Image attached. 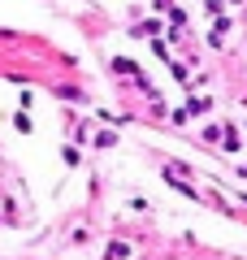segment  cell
Returning a JSON list of instances; mask_svg holds the SVG:
<instances>
[{"instance_id":"6da1fadb","label":"cell","mask_w":247,"mask_h":260,"mask_svg":"<svg viewBox=\"0 0 247 260\" xmlns=\"http://www.w3.org/2000/svg\"><path fill=\"white\" fill-rule=\"evenodd\" d=\"M126 256H130L126 243H113V247H109V260H126Z\"/></svg>"}]
</instances>
